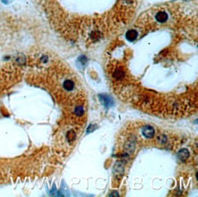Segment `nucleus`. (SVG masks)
Instances as JSON below:
<instances>
[{
	"label": "nucleus",
	"mask_w": 198,
	"mask_h": 197,
	"mask_svg": "<svg viewBox=\"0 0 198 197\" xmlns=\"http://www.w3.org/2000/svg\"><path fill=\"white\" fill-rule=\"evenodd\" d=\"M169 15L163 9H158L154 14V20L158 24H164L168 21Z\"/></svg>",
	"instance_id": "f03ea898"
},
{
	"label": "nucleus",
	"mask_w": 198,
	"mask_h": 197,
	"mask_svg": "<svg viewBox=\"0 0 198 197\" xmlns=\"http://www.w3.org/2000/svg\"><path fill=\"white\" fill-rule=\"evenodd\" d=\"M76 138H77V133H76L75 131L70 130V131H69L67 132V139H68V141H69L70 142L74 141Z\"/></svg>",
	"instance_id": "0eeeda50"
},
{
	"label": "nucleus",
	"mask_w": 198,
	"mask_h": 197,
	"mask_svg": "<svg viewBox=\"0 0 198 197\" xmlns=\"http://www.w3.org/2000/svg\"><path fill=\"white\" fill-rule=\"evenodd\" d=\"M1 1H2L3 4H5V5H9V4H10V3L13 1V0H1Z\"/></svg>",
	"instance_id": "6e6552de"
},
{
	"label": "nucleus",
	"mask_w": 198,
	"mask_h": 197,
	"mask_svg": "<svg viewBox=\"0 0 198 197\" xmlns=\"http://www.w3.org/2000/svg\"><path fill=\"white\" fill-rule=\"evenodd\" d=\"M188 156H189V152H188V151H187L186 149H182V150L179 151V153H178L179 159H180L181 161H186V159L188 158Z\"/></svg>",
	"instance_id": "423d86ee"
},
{
	"label": "nucleus",
	"mask_w": 198,
	"mask_h": 197,
	"mask_svg": "<svg viewBox=\"0 0 198 197\" xmlns=\"http://www.w3.org/2000/svg\"><path fill=\"white\" fill-rule=\"evenodd\" d=\"M100 100L101 102L106 107V108H110L113 105V100L111 96L107 95V94H100L99 95Z\"/></svg>",
	"instance_id": "7ed1b4c3"
},
{
	"label": "nucleus",
	"mask_w": 198,
	"mask_h": 197,
	"mask_svg": "<svg viewBox=\"0 0 198 197\" xmlns=\"http://www.w3.org/2000/svg\"><path fill=\"white\" fill-rule=\"evenodd\" d=\"M142 135H143L144 138L151 139V138H152V137L154 136L155 131H154V129H153L152 126H150V125H145V126H143L142 129Z\"/></svg>",
	"instance_id": "20e7f679"
},
{
	"label": "nucleus",
	"mask_w": 198,
	"mask_h": 197,
	"mask_svg": "<svg viewBox=\"0 0 198 197\" xmlns=\"http://www.w3.org/2000/svg\"><path fill=\"white\" fill-rule=\"evenodd\" d=\"M125 74L126 73L124 70L122 69V67L120 66H114V68H112V70L111 71L112 80L116 82H120L121 80H123L125 78Z\"/></svg>",
	"instance_id": "f257e3e1"
},
{
	"label": "nucleus",
	"mask_w": 198,
	"mask_h": 197,
	"mask_svg": "<svg viewBox=\"0 0 198 197\" xmlns=\"http://www.w3.org/2000/svg\"><path fill=\"white\" fill-rule=\"evenodd\" d=\"M137 37H138V33L135 29H131L126 33V39L131 42L134 41L137 39Z\"/></svg>",
	"instance_id": "39448f33"
}]
</instances>
